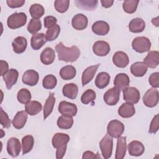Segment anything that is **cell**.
<instances>
[{
  "label": "cell",
  "instance_id": "obj_2",
  "mask_svg": "<svg viewBox=\"0 0 159 159\" xmlns=\"http://www.w3.org/2000/svg\"><path fill=\"white\" fill-rule=\"evenodd\" d=\"M69 141L70 136L64 133L58 132L53 136L52 143L53 147L57 149L56 158L57 159H61L64 157Z\"/></svg>",
  "mask_w": 159,
  "mask_h": 159
},
{
  "label": "cell",
  "instance_id": "obj_32",
  "mask_svg": "<svg viewBox=\"0 0 159 159\" xmlns=\"http://www.w3.org/2000/svg\"><path fill=\"white\" fill-rule=\"evenodd\" d=\"M55 103V98L53 93H50L43 106V119L45 120L52 113Z\"/></svg>",
  "mask_w": 159,
  "mask_h": 159
},
{
  "label": "cell",
  "instance_id": "obj_17",
  "mask_svg": "<svg viewBox=\"0 0 159 159\" xmlns=\"http://www.w3.org/2000/svg\"><path fill=\"white\" fill-rule=\"evenodd\" d=\"M128 151L129 153L131 156L139 157L143 153L145 147L141 142L138 140H133L128 145Z\"/></svg>",
  "mask_w": 159,
  "mask_h": 159
},
{
  "label": "cell",
  "instance_id": "obj_39",
  "mask_svg": "<svg viewBox=\"0 0 159 159\" xmlns=\"http://www.w3.org/2000/svg\"><path fill=\"white\" fill-rule=\"evenodd\" d=\"M139 0H126L124 1L122 4L124 11L128 14H132L135 12L138 4Z\"/></svg>",
  "mask_w": 159,
  "mask_h": 159
},
{
  "label": "cell",
  "instance_id": "obj_12",
  "mask_svg": "<svg viewBox=\"0 0 159 159\" xmlns=\"http://www.w3.org/2000/svg\"><path fill=\"white\" fill-rule=\"evenodd\" d=\"M110 46L107 42L99 40L96 42L93 46V50L95 55L99 57H104L110 52Z\"/></svg>",
  "mask_w": 159,
  "mask_h": 159
},
{
  "label": "cell",
  "instance_id": "obj_30",
  "mask_svg": "<svg viewBox=\"0 0 159 159\" xmlns=\"http://www.w3.org/2000/svg\"><path fill=\"white\" fill-rule=\"evenodd\" d=\"M62 93L65 97L70 99H75L78 93V86L75 83H68L63 87Z\"/></svg>",
  "mask_w": 159,
  "mask_h": 159
},
{
  "label": "cell",
  "instance_id": "obj_35",
  "mask_svg": "<svg viewBox=\"0 0 159 159\" xmlns=\"http://www.w3.org/2000/svg\"><path fill=\"white\" fill-rule=\"evenodd\" d=\"M110 75L106 72H100L97 75L95 80V84L97 88L103 89L109 83Z\"/></svg>",
  "mask_w": 159,
  "mask_h": 159
},
{
  "label": "cell",
  "instance_id": "obj_49",
  "mask_svg": "<svg viewBox=\"0 0 159 159\" xmlns=\"http://www.w3.org/2000/svg\"><path fill=\"white\" fill-rule=\"evenodd\" d=\"M43 20H44V27L47 29L55 25L57 22V18L52 16H47L44 18Z\"/></svg>",
  "mask_w": 159,
  "mask_h": 159
},
{
  "label": "cell",
  "instance_id": "obj_20",
  "mask_svg": "<svg viewBox=\"0 0 159 159\" xmlns=\"http://www.w3.org/2000/svg\"><path fill=\"white\" fill-rule=\"evenodd\" d=\"M143 63L150 68H156L159 64V52L158 51H150L143 59Z\"/></svg>",
  "mask_w": 159,
  "mask_h": 159
},
{
  "label": "cell",
  "instance_id": "obj_22",
  "mask_svg": "<svg viewBox=\"0 0 159 159\" xmlns=\"http://www.w3.org/2000/svg\"><path fill=\"white\" fill-rule=\"evenodd\" d=\"M47 41L46 35L43 33L35 34L31 37L30 45L34 50H38L43 47Z\"/></svg>",
  "mask_w": 159,
  "mask_h": 159
},
{
  "label": "cell",
  "instance_id": "obj_25",
  "mask_svg": "<svg viewBox=\"0 0 159 159\" xmlns=\"http://www.w3.org/2000/svg\"><path fill=\"white\" fill-rule=\"evenodd\" d=\"M135 113V109L132 104L129 102L123 103L118 109L119 115L123 118H129Z\"/></svg>",
  "mask_w": 159,
  "mask_h": 159
},
{
  "label": "cell",
  "instance_id": "obj_37",
  "mask_svg": "<svg viewBox=\"0 0 159 159\" xmlns=\"http://www.w3.org/2000/svg\"><path fill=\"white\" fill-rule=\"evenodd\" d=\"M57 124L60 129L65 130L70 129L73 124V119L72 117L62 115L58 118Z\"/></svg>",
  "mask_w": 159,
  "mask_h": 159
},
{
  "label": "cell",
  "instance_id": "obj_19",
  "mask_svg": "<svg viewBox=\"0 0 159 159\" xmlns=\"http://www.w3.org/2000/svg\"><path fill=\"white\" fill-rule=\"evenodd\" d=\"M99 66V64H97L95 65L90 66L84 70L82 74V78H81L82 85L83 86L87 84L93 80Z\"/></svg>",
  "mask_w": 159,
  "mask_h": 159
},
{
  "label": "cell",
  "instance_id": "obj_10",
  "mask_svg": "<svg viewBox=\"0 0 159 159\" xmlns=\"http://www.w3.org/2000/svg\"><path fill=\"white\" fill-rule=\"evenodd\" d=\"M119 98L120 90L116 87L108 89L103 96L104 102L109 106L116 105L118 102Z\"/></svg>",
  "mask_w": 159,
  "mask_h": 159
},
{
  "label": "cell",
  "instance_id": "obj_14",
  "mask_svg": "<svg viewBox=\"0 0 159 159\" xmlns=\"http://www.w3.org/2000/svg\"><path fill=\"white\" fill-rule=\"evenodd\" d=\"M39 73L34 70H29L23 74L22 80V82L27 85L33 86L39 82Z\"/></svg>",
  "mask_w": 159,
  "mask_h": 159
},
{
  "label": "cell",
  "instance_id": "obj_3",
  "mask_svg": "<svg viewBox=\"0 0 159 159\" xmlns=\"http://www.w3.org/2000/svg\"><path fill=\"white\" fill-rule=\"evenodd\" d=\"M27 16L24 12H15L11 14L7 20L9 28L16 29L24 26L27 22Z\"/></svg>",
  "mask_w": 159,
  "mask_h": 159
},
{
  "label": "cell",
  "instance_id": "obj_7",
  "mask_svg": "<svg viewBox=\"0 0 159 159\" xmlns=\"http://www.w3.org/2000/svg\"><path fill=\"white\" fill-rule=\"evenodd\" d=\"M158 91L155 88H151L148 89L143 96V102L148 107L156 106L158 102Z\"/></svg>",
  "mask_w": 159,
  "mask_h": 159
},
{
  "label": "cell",
  "instance_id": "obj_31",
  "mask_svg": "<svg viewBox=\"0 0 159 159\" xmlns=\"http://www.w3.org/2000/svg\"><path fill=\"white\" fill-rule=\"evenodd\" d=\"M75 3L77 7L85 11H93L98 6L97 0H76Z\"/></svg>",
  "mask_w": 159,
  "mask_h": 159
},
{
  "label": "cell",
  "instance_id": "obj_27",
  "mask_svg": "<svg viewBox=\"0 0 159 159\" xmlns=\"http://www.w3.org/2000/svg\"><path fill=\"white\" fill-rule=\"evenodd\" d=\"M14 52L16 53H23L27 46V39L24 37H17L12 42Z\"/></svg>",
  "mask_w": 159,
  "mask_h": 159
},
{
  "label": "cell",
  "instance_id": "obj_41",
  "mask_svg": "<svg viewBox=\"0 0 159 159\" xmlns=\"http://www.w3.org/2000/svg\"><path fill=\"white\" fill-rule=\"evenodd\" d=\"M57 84V78L53 75H47L42 81L43 87L47 89H53Z\"/></svg>",
  "mask_w": 159,
  "mask_h": 159
},
{
  "label": "cell",
  "instance_id": "obj_15",
  "mask_svg": "<svg viewBox=\"0 0 159 159\" xmlns=\"http://www.w3.org/2000/svg\"><path fill=\"white\" fill-rule=\"evenodd\" d=\"M112 62L119 68H125L128 65L129 59L125 52L118 51L114 54L112 57Z\"/></svg>",
  "mask_w": 159,
  "mask_h": 159
},
{
  "label": "cell",
  "instance_id": "obj_46",
  "mask_svg": "<svg viewBox=\"0 0 159 159\" xmlns=\"http://www.w3.org/2000/svg\"><path fill=\"white\" fill-rule=\"evenodd\" d=\"M1 124L4 128H9L11 127V120L9 119L8 115L5 112L2 108L1 107Z\"/></svg>",
  "mask_w": 159,
  "mask_h": 159
},
{
  "label": "cell",
  "instance_id": "obj_21",
  "mask_svg": "<svg viewBox=\"0 0 159 159\" xmlns=\"http://www.w3.org/2000/svg\"><path fill=\"white\" fill-rule=\"evenodd\" d=\"M27 119V113L25 111H20L17 112V114L14 117L12 124L17 129H22Z\"/></svg>",
  "mask_w": 159,
  "mask_h": 159
},
{
  "label": "cell",
  "instance_id": "obj_47",
  "mask_svg": "<svg viewBox=\"0 0 159 159\" xmlns=\"http://www.w3.org/2000/svg\"><path fill=\"white\" fill-rule=\"evenodd\" d=\"M159 128V119L158 114H156L151 121L148 132L150 134H155Z\"/></svg>",
  "mask_w": 159,
  "mask_h": 159
},
{
  "label": "cell",
  "instance_id": "obj_40",
  "mask_svg": "<svg viewBox=\"0 0 159 159\" xmlns=\"http://www.w3.org/2000/svg\"><path fill=\"white\" fill-rule=\"evenodd\" d=\"M18 101L21 104H26L31 99V93L26 88H22L20 89L17 94Z\"/></svg>",
  "mask_w": 159,
  "mask_h": 159
},
{
  "label": "cell",
  "instance_id": "obj_9",
  "mask_svg": "<svg viewBox=\"0 0 159 159\" xmlns=\"http://www.w3.org/2000/svg\"><path fill=\"white\" fill-rule=\"evenodd\" d=\"M77 107L76 106L71 102H67L65 101H61L58 105L59 112L65 116L73 117L77 114Z\"/></svg>",
  "mask_w": 159,
  "mask_h": 159
},
{
  "label": "cell",
  "instance_id": "obj_45",
  "mask_svg": "<svg viewBox=\"0 0 159 159\" xmlns=\"http://www.w3.org/2000/svg\"><path fill=\"white\" fill-rule=\"evenodd\" d=\"M70 5L69 0H56L54 3V6L56 11L60 13L66 12Z\"/></svg>",
  "mask_w": 159,
  "mask_h": 159
},
{
  "label": "cell",
  "instance_id": "obj_29",
  "mask_svg": "<svg viewBox=\"0 0 159 159\" xmlns=\"http://www.w3.org/2000/svg\"><path fill=\"white\" fill-rule=\"evenodd\" d=\"M145 27V23L141 18H135L130 20L129 24V30L133 33H140L143 31Z\"/></svg>",
  "mask_w": 159,
  "mask_h": 159
},
{
  "label": "cell",
  "instance_id": "obj_52",
  "mask_svg": "<svg viewBox=\"0 0 159 159\" xmlns=\"http://www.w3.org/2000/svg\"><path fill=\"white\" fill-rule=\"evenodd\" d=\"M0 64H1V76H2L5 73H6L9 70V65L8 63L4 60H1L0 61Z\"/></svg>",
  "mask_w": 159,
  "mask_h": 159
},
{
  "label": "cell",
  "instance_id": "obj_42",
  "mask_svg": "<svg viewBox=\"0 0 159 159\" xmlns=\"http://www.w3.org/2000/svg\"><path fill=\"white\" fill-rule=\"evenodd\" d=\"M60 32V27L59 25L57 24L55 25L52 26V27L48 28L45 34L47 41L51 42L55 40L58 37Z\"/></svg>",
  "mask_w": 159,
  "mask_h": 159
},
{
  "label": "cell",
  "instance_id": "obj_11",
  "mask_svg": "<svg viewBox=\"0 0 159 159\" xmlns=\"http://www.w3.org/2000/svg\"><path fill=\"white\" fill-rule=\"evenodd\" d=\"M7 152L12 157H17L20 152L21 144L19 140L16 137L10 138L7 142Z\"/></svg>",
  "mask_w": 159,
  "mask_h": 159
},
{
  "label": "cell",
  "instance_id": "obj_33",
  "mask_svg": "<svg viewBox=\"0 0 159 159\" xmlns=\"http://www.w3.org/2000/svg\"><path fill=\"white\" fill-rule=\"evenodd\" d=\"M42 109L41 103L37 101H30L25 106V111L30 116L37 115L41 111Z\"/></svg>",
  "mask_w": 159,
  "mask_h": 159
},
{
  "label": "cell",
  "instance_id": "obj_43",
  "mask_svg": "<svg viewBox=\"0 0 159 159\" xmlns=\"http://www.w3.org/2000/svg\"><path fill=\"white\" fill-rule=\"evenodd\" d=\"M42 29V23L40 20L39 19L32 18L30 19V22L27 25V30L29 33L32 34H35Z\"/></svg>",
  "mask_w": 159,
  "mask_h": 159
},
{
  "label": "cell",
  "instance_id": "obj_8",
  "mask_svg": "<svg viewBox=\"0 0 159 159\" xmlns=\"http://www.w3.org/2000/svg\"><path fill=\"white\" fill-rule=\"evenodd\" d=\"M122 93L124 99L129 103L134 104L140 100V92L136 88L127 87L122 90Z\"/></svg>",
  "mask_w": 159,
  "mask_h": 159
},
{
  "label": "cell",
  "instance_id": "obj_38",
  "mask_svg": "<svg viewBox=\"0 0 159 159\" xmlns=\"http://www.w3.org/2000/svg\"><path fill=\"white\" fill-rule=\"evenodd\" d=\"M29 12L32 18H40L45 12L43 7L40 4H33L29 9Z\"/></svg>",
  "mask_w": 159,
  "mask_h": 159
},
{
  "label": "cell",
  "instance_id": "obj_44",
  "mask_svg": "<svg viewBox=\"0 0 159 159\" xmlns=\"http://www.w3.org/2000/svg\"><path fill=\"white\" fill-rule=\"evenodd\" d=\"M96 97V94L95 91L91 89H89L83 93L81 97V101L83 104H88L93 102L95 100Z\"/></svg>",
  "mask_w": 159,
  "mask_h": 159
},
{
  "label": "cell",
  "instance_id": "obj_48",
  "mask_svg": "<svg viewBox=\"0 0 159 159\" xmlns=\"http://www.w3.org/2000/svg\"><path fill=\"white\" fill-rule=\"evenodd\" d=\"M148 82L150 84L155 88L159 87V73L155 72L150 75L148 79Z\"/></svg>",
  "mask_w": 159,
  "mask_h": 159
},
{
  "label": "cell",
  "instance_id": "obj_28",
  "mask_svg": "<svg viewBox=\"0 0 159 159\" xmlns=\"http://www.w3.org/2000/svg\"><path fill=\"white\" fill-rule=\"evenodd\" d=\"M147 71V66L142 61L135 62L130 66L131 73L137 77H142L144 76Z\"/></svg>",
  "mask_w": 159,
  "mask_h": 159
},
{
  "label": "cell",
  "instance_id": "obj_16",
  "mask_svg": "<svg viewBox=\"0 0 159 159\" xmlns=\"http://www.w3.org/2000/svg\"><path fill=\"white\" fill-rule=\"evenodd\" d=\"M71 25L76 30H84L88 25V18L83 14H77L72 18Z\"/></svg>",
  "mask_w": 159,
  "mask_h": 159
},
{
  "label": "cell",
  "instance_id": "obj_36",
  "mask_svg": "<svg viewBox=\"0 0 159 159\" xmlns=\"http://www.w3.org/2000/svg\"><path fill=\"white\" fill-rule=\"evenodd\" d=\"M34 139L32 135H27L22 139V154L25 155L31 151L34 147Z\"/></svg>",
  "mask_w": 159,
  "mask_h": 159
},
{
  "label": "cell",
  "instance_id": "obj_6",
  "mask_svg": "<svg viewBox=\"0 0 159 159\" xmlns=\"http://www.w3.org/2000/svg\"><path fill=\"white\" fill-rule=\"evenodd\" d=\"M99 147L103 157L105 159L111 157L113 147V139L108 134H106L100 141Z\"/></svg>",
  "mask_w": 159,
  "mask_h": 159
},
{
  "label": "cell",
  "instance_id": "obj_51",
  "mask_svg": "<svg viewBox=\"0 0 159 159\" xmlns=\"http://www.w3.org/2000/svg\"><path fill=\"white\" fill-rule=\"evenodd\" d=\"M100 158V157H98L96 155V154H95L94 153H93L91 151H86L83 153V156H82V158L83 159H87V158Z\"/></svg>",
  "mask_w": 159,
  "mask_h": 159
},
{
  "label": "cell",
  "instance_id": "obj_23",
  "mask_svg": "<svg viewBox=\"0 0 159 159\" xmlns=\"http://www.w3.org/2000/svg\"><path fill=\"white\" fill-rule=\"evenodd\" d=\"M126 149H127L126 137L120 136L119 138H117L115 158L116 159L124 158L126 153Z\"/></svg>",
  "mask_w": 159,
  "mask_h": 159
},
{
  "label": "cell",
  "instance_id": "obj_5",
  "mask_svg": "<svg viewBox=\"0 0 159 159\" xmlns=\"http://www.w3.org/2000/svg\"><path fill=\"white\" fill-rule=\"evenodd\" d=\"M125 129L124 125L118 120H111L107 127V134L112 137L119 138L122 135Z\"/></svg>",
  "mask_w": 159,
  "mask_h": 159
},
{
  "label": "cell",
  "instance_id": "obj_53",
  "mask_svg": "<svg viewBox=\"0 0 159 159\" xmlns=\"http://www.w3.org/2000/svg\"><path fill=\"white\" fill-rule=\"evenodd\" d=\"M100 2L102 4V6L105 8L111 7L114 3V1L112 0H101Z\"/></svg>",
  "mask_w": 159,
  "mask_h": 159
},
{
  "label": "cell",
  "instance_id": "obj_1",
  "mask_svg": "<svg viewBox=\"0 0 159 159\" xmlns=\"http://www.w3.org/2000/svg\"><path fill=\"white\" fill-rule=\"evenodd\" d=\"M58 60L65 62H74L80 56V50L76 45L71 47H65L62 42H59L55 46Z\"/></svg>",
  "mask_w": 159,
  "mask_h": 159
},
{
  "label": "cell",
  "instance_id": "obj_13",
  "mask_svg": "<svg viewBox=\"0 0 159 159\" xmlns=\"http://www.w3.org/2000/svg\"><path fill=\"white\" fill-rule=\"evenodd\" d=\"M2 76L3 77V80L5 81L6 88L8 89H11L17 81L19 73L17 70L11 68L6 73H5Z\"/></svg>",
  "mask_w": 159,
  "mask_h": 159
},
{
  "label": "cell",
  "instance_id": "obj_18",
  "mask_svg": "<svg viewBox=\"0 0 159 159\" xmlns=\"http://www.w3.org/2000/svg\"><path fill=\"white\" fill-rule=\"evenodd\" d=\"M92 31L98 35H105L108 34L110 27L109 25L105 21L98 20L92 25Z\"/></svg>",
  "mask_w": 159,
  "mask_h": 159
},
{
  "label": "cell",
  "instance_id": "obj_26",
  "mask_svg": "<svg viewBox=\"0 0 159 159\" xmlns=\"http://www.w3.org/2000/svg\"><path fill=\"white\" fill-rule=\"evenodd\" d=\"M55 58V53L51 47L45 48L40 54V61L46 65L52 64Z\"/></svg>",
  "mask_w": 159,
  "mask_h": 159
},
{
  "label": "cell",
  "instance_id": "obj_50",
  "mask_svg": "<svg viewBox=\"0 0 159 159\" xmlns=\"http://www.w3.org/2000/svg\"><path fill=\"white\" fill-rule=\"evenodd\" d=\"M7 6L11 8H17L22 7L24 3V0H7L6 1Z\"/></svg>",
  "mask_w": 159,
  "mask_h": 159
},
{
  "label": "cell",
  "instance_id": "obj_24",
  "mask_svg": "<svg viewBox=\"0 0 159 159\" xmlns=\"http://www.w3.org/2000/svg\"><path fill=\"white\" fill-rule=\"evenodd\" d=\"M130 83V79L128 75L125 73L117 74L114 80V87L118 88L120 91L127 88Z\"/></svg>",
  "mask_w": 159,
  "mask_h": 159
},
{
  "label": "cell",
  "instance_id": "obj_34",
  "mask_svg": "<svg viewBox=\"0 0 159 159\" xmlns=\"http://www.w3.org/2000/svg\"><path fill=\"white\" fill-rule=\"evenodd\" d=\"M76 74V68L72 65H66L61 68L60 71V75L64 80H70L74 78Z\"/></svg>",
  "mask_w": 159,
  "mask_h": 159
},
{
  "label": "cell",
  "instance_id": "obj_4",
  "mask_svg": "<svg viewBox=\"0 0 159 159\" xmlns=\"http://www.w3.org/2000/svg\"><path fill=\"white\" fill-rule=\"evenodd\" d=\"M132 48L137 52L144 53L148 52L151 48L150 40L145 37H137L132 42Z\"/></svg>",
  "mask_w": 159,
  "mask_h": 159
}]
</instances>
